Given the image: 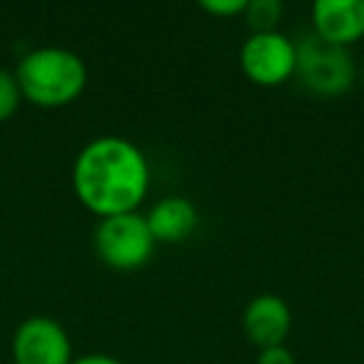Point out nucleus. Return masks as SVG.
Here are the masks:
<instances>
[{"label": "nucleus", "mask_w": 364, "mask_h": 364, "mask_svg": "<svg viewBox=\"0 0 364 364\" xmlns=\"http://www.w3.org/2000/svg\"><path fill=\"white\" fill-rule=\"evenodd\" d=\"M21 100H23V92L21 85H18L16 73L0 68V122L11 120L16 115L18 107H21Z\"/></svg>", "instance_id": "obj_11"}, {"label": "nucleus", "mask_w": 364, "mask_h": 364, "mask_svg": "<svg viewBox=\"0 0 364 364\" xmlns=\"http://www.w3.org/2000/svg\"><path fill=\"white\" fill-rule=\"evenodd\" d=\"M70 364H122L117 357H112V354H82V357H73Z\"/></svg>", "instance_id": "obj_14"}, {"label": "nucleus", "mask_w": 364, "mask_h": 364, "mask_svg": "<svg viewBox=\"0 0 364 364\" xmlns=\"http://www.w3.org/2000/svg\"><path fill=\"white\" fill-rule=\"evenodd\" d=\"M312 36L334 48H349L364 38V0H317L309 11Z\"/></svg>", "instance_id": "obj_7"}, {"label": "nucleus", "mask_w": 364, "mask_h": 364, "mask_svg": "<svg viewBox=\"0 0 364 364\" xmlns=\"http://www.w3.org/2000/svg\"><path fill=\"white\" fill-rule=\"evenodd\" d=\"M26 100L38 107H63L82 95L87 68L77 53L68 48H38L21 60L16 70Z\"/></svg>", "instance_id": "obj_2"}, {"label": "nucleus", "mask_w": 364, "mask_h": 364, "mask_svg": "<svg viewBox=\"0 0 364 364\" xmlns=\"http://www.w3.org/2000/svg\"><path fill=\"white\" fill-rule=\"evenodd\" d=\"M95 252L107 267L132 272L150 262L157 242L147 228L145 215L127 213L105 218L95 228Z\"/></svg>", "instance_id": "obj_3"}, {"label": "nucleus", "mask_w": 364, "mask_h": 364, "mask_svg": "<svg viewBox=\"0 0 364 364\" xmlns=\"http://www.w3.org/2000/svg\"><path fill=\"white\" fill-rule=\"evenodd\" d=\"M257 364H297L292 349L287 344H277V347H264L257 354Z\"/></svg>", "instance_id": "obj_13"}, {"label": "nucleus", "mask_w": 364, "mask_h": 364, "mask_svg": "<svg viewBox=\"0 0 364 364\" xmlns=\"http://www.w3.org/2000/svg\"><path fill=\"white\" fill-rule=\"evenodd\" d=\"M240 70L259 87L284 85L297 70V46L279 31L250 33L240 48Z\"/></svg>", "instance_id": "obj_5"}, {"label": "nucleus", "mask_w": 364, "mask_h": 364, "mask_svg": "<svg viewBox=\"0 0 364 364\" xmlns=\"http://www.w3.org/2000/svg\"><path fill=\"white\" fill-rule=\"evenodd\" d=\"M359 80H362V87H364V63H362V68H359Z\"/></svg>", "instance_id": "obj_15"}, {"label": "nucleus", "mask_w": 364, "mask_h": 364, "mask_svg": "<svg viewBox=\"0 0 364 364\" xmlns=\"http://www.w3.org/2000/svg\"><path fill=\"white\" fill-rule=\"evenodd\" d=\"M145 220L157 245H177L188 240L198 228V208L193 205V200L182 195H170L157 200L147 210Z\"/></svg>", "instance_id": "obj_9"}, {"label": "nucleus", "mask_w": 364, "mask_h": 364, "mask_svg": "<svg viewBox=\"0 0 364 364\" xmlns=\"http://www.w3.org/2000/svg\"><path fill=\"white\" fill-rule=\"evenodd\" d=\"M150 162L127 137L90 140L73 165V190L85 210L100 220L137 213L150 193Z\"/></svg>", "instance_id": "obj_1"}, {"label": "nucleus", "mask_w": 364, "mask_h": 364, "mask_svg": "<svg viewBox=\"0 0 364 364\" xmlns=\"http://www.w3.org/2000/svg\"><path fill=\"white\" fill-rule=\"evenodd\" d=\"M200 8L215 18H242L247 0H203Z\"/></svg>", "instance_id": "obj_12"}, {"label": "nucleus", "mask_w": 364, "mask_h": 364, "mask_svg": "<svg viewBox=\"0 0 364 364\" xmlns=\"http://www.w3.org/2000/svg\"><path fill=\"white\" fill-rule=\"evenodd\" d=\"M13 359L16 364H70V337L55 319L28 317L13 337Z\"/></svg>", "instance_id": "obj_6"}, {"label": "nucleus", "mask_w": 364, "mask_h": 364, "mask_svg": "<svg viewBox=\"0 0 364 364\" xmlns=\"http://www.w3.org/2000/svg\"><path fill=\"white\" fill-rule=\"evenodd\" d=\"M294 77H299V82L312 95L337 97L352 87L354 77H357V68H354L349 50L327 46V43L309 36L297 46Z\"/></svg>", "instance_id": "obj_4"}, {"label": "nucleus", "mask_w": 364, "mask_h": 364, "mask_svg": "<svg viewBox=\"0 0 364 364\" xmlns=\"http://www.w3.org/2000/svg\"><path fill=\"white\" fill-rule=\"evenodd\" d=\"M284 6L279 0H247L242 18L252 33H272L282 21Z\"/></svg>", "instance_id": "obj_10"}, {"label": "nucleus", "mask_w": 364, "mask_h": 364, "mask_svg": "<svg viewBox=\"0 0 364 364\" xmlns=\"http://www.w3.org/2000/svg\"><path fill=\"white\" fill-rule=\"evenodd\" d=\"M242 329L257 349L284 344L292 329V309L287 299L272 292L252 297L242 312Z\"/></svg>", "instance_id": "obj_8"}]
</instances>
